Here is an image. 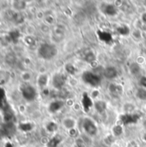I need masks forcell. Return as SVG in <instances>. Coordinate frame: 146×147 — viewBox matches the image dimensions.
<instances>
[{"label": "cell", "mask_w": 146, "mask_h": 147, "mask_svg": "<svg viewBox=\"0 0 146 147\" xmlns=\"http://www.w3.org/2000/svg\"><path fill=\"white\" fill-rule=\"evenodd\" d=\"M21 92L23 98L28 102L34 101L36 97V90L29 84L22 85L21 88Z\"/></svg>", "instance_id": "7a4b0ae2"}, {"label": "cell", "mask_w": 146, "mask_h": 147, "mask_svg": "<svg viewBox=\"0 0 146 147\" xmlns=\"http://www.w3.org/2000/svg\"><path fill=\"white\" fill-rule=\"evenodd\" d=\"M140 83H141V85H142V86L146 87V78H142Z\"/></svg>", "instance_id": "d6986e66"}, {"label": "cell", "mask_w": 146, "mask_h": 147, "mask_svg": "<svg viewBox=\"0 0 146 147\" xmlns=\"http://www.w3.org/2000/svg\"><path fill=\"white\" fill-rule=\"evenodd\" d=\"M63 106V102L61 101H56V102H53L51 103L50 107H49V110L52 113L54 112H57L58 110H59Z\"/></svg>", "instance_id": "ba28073f"}, {"label": "cell", "mask_w": 146, "mask_h": 147, "mask_svg": "<svg viewBox=\"0 0 146 147\" xmlns=\"http://www.w3.org/2000/svg\"><path fill=\"white\" fill-rule=\"evenodd\" d=\"M47 129L49 132H53L55 129H57V125H55L54 123L51 122L48 126H47Z\"/></svg>", "instance_id": "e0dca14e"}, {"label": "cell", "mask_w": 146, "mask_h": 147, "mask_svg": "<svg viewBox=\"0 0 146 147\" xmlns=\"http://www.w3.org/2000/svg\"><path fill=\"white\" fill-rule=\"evenodd\" d=\"M83 105L85 111H88L90 109V107L92 106V102H91L90 98L86 94L84 95V96L83 98Z\"/></svg>", "instance_id": "30bf717a"}, {"label": "cell", "mask_w": 146, "mask_h": 147, "mask_svg": "<svg viewBox=\"0 0 146 147\" xmlns=\"http://www.w3.org/2000/svg\"><path fill=\"white\" fill-rule=\"evenodd\" d=\"M83 79L85 83H87L88 84L91 85V86H98L101 83V78L99 76H97L96 74L90 72V71H86L83 74Z\"/></svg>", "instance_id": "3957f363"}, {"label": "cell", "mask_w": 146, "mask_h": 147, "mask_svg": "<svg viewBox=\"0 0 146 147\" xmlns=\"http://www.w3.org/2000/svg\"><path fill=\"white\" fill-rule=\"evenodd\" d=\"M122 120H123V122L125 124H127V123H130V122H136V121L138 120V115H126L125 116L122 117Z\"/></svg>", "instance_id": "9c48e42d"}, {"label": "cell", "mask_w": 146, "mask_h": 147, "mask_svg": "<svg viewBox=\"0 0 146 147\" xmlns=\"http://www.w3.org/2000/svg\"><path fill=\"white\" fill-rule=\"evenodd\" d=\"M96 109L98 112H103L106 109V103L102 101H99L96 103Z\"/></svg>", "instance_id": "4fadbf2b"}, {"label": "cell", "mask_w": 146, "mask_h": 147, "mask_svg": "<svg viewBox=\"0 0 146 147\" xmlns=\"http://www.w3.org/2000/svg\"><path fill=\"white\" fill-rule=\"evenodd\" d=\"M61 142V137L60 136H55L53 137L48 143L47 146L48 147H57L59 143Z\"/></svg>", "instance_id": "8fae6325"}, {"label": "cell", "mask_w": 146, "mask_h": 147, "mask_svg": "<svg viewBox=\"0 0 146 147\" xmlns=\"http://www.w3.org/2000/svg\"><path fill=\"white\" fill-rule=\"evenodd\" d=\"M104 75L108 79H113L117 77L118 71L114 67H108L104 71Z\"/></svg>", "instance_id": "8992f818"}, {"label": "cell", "mask_w": 146, "mask_h": 147, "mask_svg": "<svg viewBox=\"0 0 146 147\" xmlns=\"http://www.w3.org/2000/svg\"><path fill=\"white\" fill-rule=\"evenodd\" d=\"M57 48L49 43H44L42 45L40 46L39 49H38V54L41 59L49 60L51 59H52L56 54H57Z\"/></svg>", "instance_id": "6da1fadb"}, {"label": "cell", "mask_w": 146, "mask_h": 147, "mask_svg": "<svg viewBox=\"0 0 146 147\" xmlns=\"http://www.w3.org/2000/svg\"><path fill=\"white\" fill-rule=\"evenodd\" d=\"M98 34H99V37L102 40L107 42V43H109L110 41H112V36L109 33L106 32V31H99L98 32Z\"/></svg>", "instance_id": "52a82bcc"}, {"label": "cell", "mask_w": 146, "mask_h": 147, "mask_svg": "<svg viewBox=\"0 0 146 147\" xmlns=\"http://www.w3.org/2000/svg\"><path fill=\"white\" fill-rule=\"evenodd\" d=\"M4 97H5V92L3 91V89H1V88H0V104H1V102H3Z\"/></svg>", "instance_id": "ac0fdd59"}, {"label": "cell", "mask_w": 146, "mask_h": 147, "mask_svg": "<svg viewBox=\"0 0 146 147\" xmlns=\"http://www.w3.org/2000/svg\"><path fill=\"white\" fill-rule=\"evenodd\" d=\"M83 127L85 130V132L91 136H94L97 134V128L96 127V125L94 124V122L89 120V119H85L83 121Z\"/></svg>", "instance_id": "277c9868"}, {"label": "cell", "mask_w": 146, "mask_h": 147, "mask_svg": "<svg viewBox=\"0 0 146 147\" xmlns=\"http://www.w3.org/2000/svg\"><path fill=\"white\" fill-rule=\"evenodd\" d=\"M105 12L109 16H114L117 13V9L114 5L108 4L105 6Z\"/></svg>", "instance_id": "7c38bea8"}, {"label": "cell", "mask_w": 146, "mask_h": 147, "mask_svg": "<svg viewBox=\"0 0 146 147\" xmlns=\"http://www.w3.org/2000/svg\"><path fill=\"white\" fill-rule=\"evenodd\" d=\"M46 82H47V78L46 76L45 75H42L40 77L39 80H38V84L40 85V86H45L46 84Z\"/></svg>", "instance_id": "9a60e30c"}, {"label": "cell", "mask_w": 146, "mask_h": 147, "mask_svg": "<svg viewBox=\"0 0 146 147\" xmlns=\"http://www.w3.org/2000/svg\"><path fill=\"white\" fill-rule=\"evenodd\" d=\"M65 69H66V71H67L69 73H71V74H74L75 71H76V68H75L73 65H67L66 67H65Z\"/></svg>", "instance_id": "2e32d148"}, {"label": "cell", "mask_w": 146, "mask_h": 147, "mask_svg": "<svg viewBox=\"0 0 146 147\" xmlns=\"http://www.w3.org/2000/svg\"><path fill=\"white\" fill-rule=\"evenodd\" d=\"M118 31L120 34H121L123 35H126L129 33V28L126 26H121L118 28Z\"/></svg>", "instance_id": "5bb4252c"}, {"label": "cell", "mask_w": 146, "mask_h": 147, "mask_svg": "<svg viewBox=\"0 0 146 147\" xmlns=\"http://www.w3.org/2000/svg\"><path fill=\"white\" fill-rule=\"evenodd\" d=\"M65 77L61 74H56L53 78V80H52V84H53V86L57 89H60L63 87V85L65 84Z\"/></svg>", "instance_id": "5b68a950"}]
</instances>
